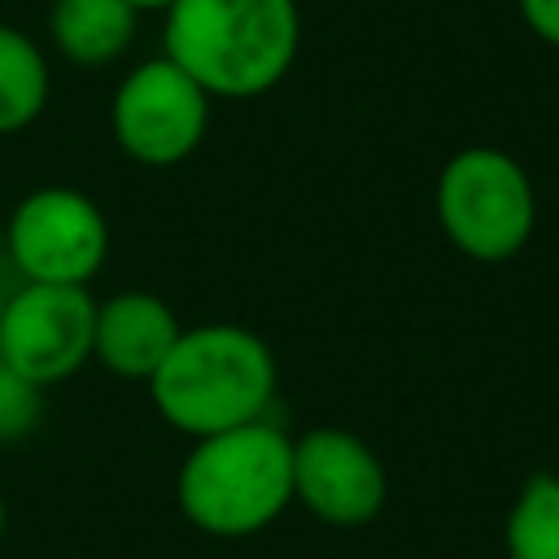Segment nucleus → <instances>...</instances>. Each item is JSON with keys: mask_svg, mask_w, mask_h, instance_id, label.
<instances>
[{"mask_svg": "<svg viewBox=\"0 0 559 559\" xmlns=\"http://www.w3.org/2000/svg\"><path fill=\"white\" fill-rule=\"evenodd\" d=\"M166 57L214 100H253L297 61V0H175L162 31Z\"/></svg>", "mask_w": 559, "mask_h": 559, "instance_id": "nucleus-1", "label": "nucleus"}, {"mask_svg": "<svg viewBox=\"0 0 559 559\" xmlns=\"http://www.w3.org/2000/svg\"><path fill=\"white\" fill-rule=\"evenodd\" d=\"M275 354L240 323L183 328L175 349L148 376L157 415L183 437H214L266 415L275 397Z\"/></svg>", "mask_w": 559, "mask_h": 559, "instance_id": "nucleus-2", "label": "nucleus"}, {"mask_svg": "<svg viewBox=\"0 0 559 559\" xmlns=\"http://www.w3.org/2000/svg\"><path fill=\"white\" fill-rule=\"evenodd\" d=\"M183 520L210 537H253L293 502V437L266 419L197 437L175 472Z\"/></svg>", "mask_w": 559, "mask_h": 559, "instance_id": "nucleus-3", "label": "nucleus"}, {"mask_svg": "<svg viewBox=\"0 0 559 559\" xmlns=\"http://www.w3.org/2000/svg\"><path fill=\"white\" fill-rule=\"evenodd\" d=\"M437 223L472 262L515 258L537 227V192L528 170L493 144L459 148L437 175Z\"/></svg>", "mask_w": 559, "mask_h": 559, "instance_id": "nucleus-4", "label": "nucleus"}, {"mask_svg": "<svg viewBox=\"0 0 559 559\" xmlns=\"http://www.w3.org/2000/svg\"><path fill=\"white\" fill-rule=\"evenodd\" d=\"M210 127V96L162 52L140 61L109 100V131L140 166H179Z\"/></svg>", "mask_w": 559, "mask_h": 559, "instance_id": "nucleus-5", "label": "nucleus"}, {"mask_svg": "<svg viewBox=\"0 0 559 559\" xmlns=\"http://www.w3.org/2000/svg\"><path fill=\"white\" fill-rule=\"evenodd\" d=\"M9 258L26 284H79L105 266L109 223L79 188H35L17 201L4 227Z\"/></svg>", "mask_w": 559, "mask_h": 559, "instance_id": "nucleus-6", "label": "nucleus"}, {"mask_svg": "<svg viewBox=\"0 0 559 559\" xmlns=\"http://www.w3.org/2000/svg\"><path fill=\"white\" fill-rule=\"evenodd\" d=\"M96 297L79 284H26L0 306V367L52 389L92 358Z\"/></svg>", "mask_w": 559, "mask_h": 559, "instance_id": "nucleus-7", "label": "nucleus"}, {"mask_svg": "<svg viewBox=\"0 0 559 559\" xmlns=\"http://www.w3.org/2000/svg\"><path fill=\"white\" fill-rule=\"evenodd\" d=\"M389 476L380 454L349 428H310L293 441V502L332 528H362L380 515Z\"/></svg>", "mask_w": 559, "mask_h": 559, "instance_id": "nucleus-8", "label": "nucleus"}, {"mask_svg": "<svg viewBox=\"0 0 559 559\" xmlns=\"http://www.w3.org/2000/svg\"><path fill=\"white\" fill-rule=\"evenodd\" d=\"M179 319L157 293H114L109 301H96V328H92V358L122 376L144 380L162 367V358L179 341Z\"/></svg>", "mask_w": 559, "mask_h": 559, "instance_id": "nucleus-9", "label": "nucleus"}, {"mask_svg": "<svg viewBox=\"0 0 559 559\" xmlns=\"http://www.w3.org/2000/svg\"><path fill=\"white\" fill-rule=\"evenodd\" d=\"M140 13L127 0H52L48 35L70 66H109L135 39Z\"/></svg>", "mask_w": 559, "mask_h": 559, "instance_id": "nucleus-10", "label": "nucleus"}, {"mask_svg": "<svg viewBox=\"0 0 559 559\" xmlns=\"http://www.w3.org/2000/svg\"><path fill=\"white\" fill-rule=\"evenodd\" d=\"M48 105V57L44 48L0 22V135L31 127Z\"/></svg>", "mask_w": 559, "mask_h": 559, "instance_id": "nucleus-11", "label": "nucleus"}, {"mask_svg": "<svg viewBox=\"0 0 559 559\" xmlns=\"http://www.w3.org/2000/svg\"><path fill=\"white\" fill-rule=\"evenodd\" d=\"M507 559H559V476L537 472L507 511Z\"/></svg>", "mask_w": 559, "mask_h": 559, "instance_id": "nucleus-12", "label": "nucleus"}, {"mask_svg": "<svg viewBox=\"0 0 559 559\" xmlns=\"http://www.w3.org/2000/svg\"><path fill=\"white\" fill-rule=\"evenodd\" d=\"M44 393L39 384L22 380L17 371L0 367V445L9 441H22L39 428V415H44Z\"/></svg>", "mask_w": 559, "mask_h": 559, "instance_id": "nucleus-13", "label": "nucleus"}, {"mask_svg": "<svg viewBox=\"0 0 559 559\" xmlns=\"http://www.w3.org/2000/svg\"><path fill=\"white\" fill-rule=\"evenodd\" d=\"M515 9L542 44L559 48V0H515Z\"/></svg>", "mask_w": 559, "mask_h": 559, "instance_id": "nucleus-14", "label": "nucleus"}, {"mask_svg": "<svg viewBox=\"0 0 559 559\" xmlns=\"http://www.w3.org/2000/svg\"><path fill=\"white\" fill-rule=\"evenodd\" d=\"M127 4H131L135 13H144V9H162V13H166V9L175 4V0H127Z\"/></svg>", "mask_w": 559, "mask_h": 559, "instance_id": "nucleus-15", "label": "nucleus"}, {"mask_svg": "<svg viewBox=\"0 0 559 559\" xmlns=\"http://www.w3.org/2000/svg\"><path fill=\"white\" fill-rule=\"evenodd\" d=\"M4 520H9V511H4V493H0V537H4Z\"/></svg>", "mask_w": 559, "mask_h": 559, "instance_id": "nucleus-16", "label": "nucleus"}]
</instances>
